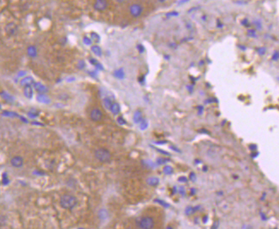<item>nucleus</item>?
Listing matches in <instances>:
<instances>
[{
	"instance_id": "12",
	"label": "nucleus",
	"mask_w": 279,
	"mask_h": 229,
	"mask_svg": "<svg viewBox=\"0 0 279 229\" xmlns=\"http://www.w3.org/2000/svg\"><path fill=\"white\" fill-rule=\"evenodd\" d=\"M134 123H140V122H141L142 121V113L141 111H140V110H136L134 114Z\"/></svg>"
},
{
	"instance_id": "5",
	"label": "nucleus",
	"mask_w": 279,
	"mask_h": 229,
	"mask_svg": "<svg viewBox=\"0 0 279 229\" xmlns=\"http://www.w3.org/2000/svg\"><path fill=\"white\" fill-rule=\"evenodd\" d=\"M102 117H103V114H102V111L100 110V109H93L90 113V118L93 121H101Z\"/></svg>"
},
{
	"instance_id": "32",
	"label": "nucleus",
	"mask_w": 279,
	"mask_h": 229,
	"mask_svg": "<svg viewBox=\"0 0 279 229\" xmlns=\"http://www.w3.org/2000/svg\"><path fill=\"white\" fill-rule=\"evenodd\" d=\"M136 48H137V50H139V52H140V53H143V52L145 51V48H144V46H142V45H141V44H140V45H138V46H136Z\"/></svg>"
},
{
	"instance_id": "7",
	"label": "nucleus",
	"mask_w": 279,
	"mask_h": 229,
	"mask_svg": "<svg viewBox=\"0 0 279 229\" xmlns=\"http://www.w3.org/2000/svg\"><path fill=\"white\" fill-rule=\"evenodd\" d=\"M107 6H108V4L104 0H97L93 4V8L98 11H103L107 8Z\"/></svg>"
},
{
	"instance_id": "11",
	"label": "nucleus",
	"mask_w": 279,
	"mask_h": 229,
	"mask_svg": "<svg viewBox=\"0 0 279 229\" xmlns=\"http://www.w3.org/2000/svg\"><path fill=\"white\" fill-rule=\"evenodd\" d=\"M37 100L43 104H50L51 99L49 97H47L46 94H39L37 96Z\"/></svg>"
},
{
	"instance_id": "2",
	"label": "nucleus",
	"mask_w": 279,
	"mask_h": 229,
	"mask_svg": "<svg viewBox=\"0 0 279 229\" xmlns=\"http://www.w3.org/2000/svg\"><path fill=\"white\" fill-rule=\"evenodd\" d=\"M95 157L101 163H108L111 158V154L107 149L100 148L95 151Z\"/></svg>"
},
{
	"instance_id": "38",
	"label": "nucleus",
	"mask_w": 279,
	"mask_h": 229,
	"mask_svg": "<svg viewBox=\"0 0 279 229\" xmlns=\"http://www.w3.org/2000/svg\"><path fill=\"white\" fill-rule=\"evenodd\" d=\"M78 68H79L80 69H82V68H85V63H84L83 61H80L79 66H78Z\"/></svg>"
},
{
	"instance_id": "26",
	"label": "nucleus",
	"mask_w": 279,
	"mask_h": 229,
	"mask_svg": "<svg viewBox=\"0 0 279 229\" xmlns=\"http://www.w3.org/2000/svg\"><path fill=\"white\" fill-rule=\"evenodd\" d=\"M257 51H258V55H260V56H263V55L266 54V47H260V48H258V49H257Z\"/></svg>"
},
{
	"instance_id": "20",
	"label": "nucleus",
	"mask_w": 279,
	"mask_h": 229,
	"mask_svg": "<svg viewBox=\"0 0 279 229\" xmlns=\"http://www.w3.org/2000/svg\"><path fill=\"white\" fill-rule=\"evenodd\" d=\"M90 63H92V64H93V65H94V66H95L98 69H100V70H104V68H103V66H102V65H101V64H100L98 61H96V60H94V59H91V60H90Z\"/></svg>"
},
{
	"instance_id": "40",
	"label": "nucleus",
	"mask_w": 279,
	"mask_h": 229,
	"mask_svg": "<svg viewBox=\"0 0 279 229\" xmlns=\"http://www.w3.org/2000/svg\"><path fill=\"white\" fill-rule=\"evenodd\" d=\"M234 3L237 4H247V2L246 1H234Z\"/></svg>"
},
{
	"instance_id": "1",
	"label": "nucleus",
	"mask_w": 279,
	"mask_h": 229,
	"mask_svg": "<svg viewBox=\"0 0 279 229\" xmlns=\"http://www.w3.org/2000/svg\"><path fill=\"white\" fill-rule=\"evenodd\" d=\"M60 205L61 207L66 209H71L75 208L78 204V200L73 195L70 194H64L60 198Z\"/></svg>"
},
{
	"instance_id": "8",
	"label": "nucleus",
	"mask_w": 279,
	"mask_h": 229,
	"mask_svg": "<svg viewBox=\"0 0 279 229\" xmlns=\"http://www.w3.org/2000/svg\"><path fill=\"white\" fill-rule=\"evenodd\" d=\"M10 163L15 168H21L23 165V158L21 157H20V156L13 157L11 160H10Z\"/></svg>"
},
{
	"instance_id": "9",
	"label": "nucleus",
	"mask_w": 279,
	"mask_h": 229,
	"mask_svg": "<svg viewBox=\"0 0 279 229\" xmlns=\"http://www.w3.org/2000/svg\"><path fill=\"white\" fill-rule=\"evenodd\" d=\"M23 93H24V96L27 98H28V99H31L32 98H33V88L31 86H26L24 87V89H23Z\"/></svg>"
},
{
	"instance_id": "30",
	"label": "nucleus",
	"mask_w": 279,
	"mask_h": 229,
	"mask_svg": "<svg viewBox=\"0 0 279 229\" xmlns=\"http://www.w3.org/2000/svg\"><path fill=\"white\" fill-rule=\"evenodd\" d=\"M166 16L168 17H177V16H179V13L175 12V11H172V12L167 13Z\"/></svg>"
},
{
	"instance_id": "28",
	"label": "nucleus",
	"mask_w": 279,
	"mask_h": 229,
	"mask_svg": "<svg viewBox=\"0 0 279 229\" xmlns=\"http://www.w3.org/2000/svg\"><path fill=\"white\" fill-rule=\"evenodd\" d=\"M83 42L85 45H87V46H90V45H92V39H90L89 38L85 37L83 39Z\"/></svg>"
},
{
	"instance_id": "34",
	"label": "nucleus",
	"mask_w": 279,
	"mask_h": 229,
	"mask_svg": "<svg viewBox=\"0 0 279 229\" xmlns=\"http://www.w3.org/2000/svg\"><path fill=\"white\" fill-rule=\"evenodd\" d=\"M217 103V100L216 98H208L207 100H205V104H211V103Z\"/></svg>"
},
{
	"instance_id": "37",
	"label": "nucleus",
	"mask_w": 279,
	"mask_h": 229,
	"mask_svg": "<svg viewBox=\"0 0 279 229\" xmlns=\"http://www.w3.org/2000/svg\"><path fill=\"white\" fill-rule=\"evenodd\" d=\"M190 179H191L192 181H194V182L196 180V175L194 173H191L190 174Z\"/></svg>"
},
{
	"instance_id": "46",
	"label": "nucleus",
	"mask_w": 279,
	"mask_h": 229,
	"mask_svg": "<svg viewBox=\"0 0 279 229\" xmlns=\"http://www.w3.org/2000/svg\"><path fill=\"white\" fill-rule=\"evenodd\" d=\"M187 88L188 89V91H189V92H192V91H193V87H189V86H187Z\"/></svg>"
},
{
	"instance_id": "45",
	"label": "nucleus",
	"mask_w": 279,
	"mask_h": 229,
	"mask_svg": "<svg viewBox=\"0 0 279 229\" xmlns=\"http://www.w3.org/2000/svg\"><path fill=\"white\" fill-rule=\"evenodd\" d=\"M171 149H172L173 150H175V151H177V152H180V150H178V149H176V148H175V146H171Z\"/></svg>"
},
{
	"instance_id": "21",
	"label": "nucleus",
	"mask_w": 279,
	"mask_h": 229,
	"mask_svg": "<svg viewBox=\"0 0 279 229\" xmlns=\"http://www.w3.org/2000/svg\"><path fill=\"white\" fill-rule=\"evenodd\" d=\"M164 172L165 175H171L173 173V168L171 166H165L164 168Z\"/></svg>"
},
{
	"instance_id": "31",
	"label": "nucleus",
	"mask_w": 279,
	"mask_h": 229,
	"mask_svg": "<svg viewBox=\"0 0 279 229\" xmlns=\"http://www.w3.org/2000/svg\"><path fill=\"white\" fill-rule=\"evenodd\" d=\"M278 51L276 50V51H274L273 55H272V60H273V61H277V60H278Z\"/></svg>"
},
{
	"instance_id": "15",
	"label": "nucleus",
	"mask_w": 279,
	"mask_h": 229,
	"mask_svg": "<svg viewBox=\"0 0 279 229\" xmlns=\"http://www.w3.org/2000/svg\"><path fill=\"white\" fill-rule=\"evenodd\" d=\"M146 182L148 185H150L152 187H155V186H157L159 183V179L157 177H151V178H148V179H146Z\"/></svg>"
},
{
	"instance_id": "14",
	"label": "nucleus",
	"mask_w": 279,
	"mask_h": 229,
	"mask_svg": "<svg viewBox=\"0 0 279 229\" xmlns=\"http://www.w3.org/2000/svg\"><path fill=\"white\" fill-rule=\"evenodd\" d=\"M110 110L112 112L113 115H117V114L120 113V110H121L120 105H119V104H117V103H113L110 109Z\"/></svg>"
},
{
	"instance_id": "18",
	"label": "nucleus",
	"mask_w": 279,
	"mask_h": 229,
	"mask_svg": "<svg viewBox=\"0 0 279 229\" xmlns=\"http://www.w3.org/2000/svg\"><path fill=\"white\" fill-rule=\"evenodd\" d=\"M28 54L31 57H35L37 56V50L34 46H29L28 48Z\"/></svg>"
},
{
	"instance_id": "23",
	"label": "nucleus",
	"mask_w": 279,
	"mask_h": 229,
	"mask_svg": "<svg viewBox=\"0 0 279 229\" xmlns=\"http://www.w3.org/2000/svg\"><path fill=\"white\" fill-rule=\"evenodd\" d=\"M254 24L258 30L262 29V25H261V21L260 20H255L254 21Z\"/></svg>"
},
{
	"instance_id": "47",
	"label": "nucleus",
	"mask_w": 279,
	"mask_h": 229,
	"mask_svg": "<svg viewBox=\"0 0 279 229\" xmlns=\"http://www.w3.org/2000/svg\"><path fill=\"white\" fill-rule=\"evenodd\" d=\"M168 229H172V228H171V227H168Z\"/></svg>"
},
{
	"instance_id": "42",
	"label": "nucleus",
	"mask_w": 279,
	"mask_h": 229,
	"mask_svg": "<svg viewBox=\"0 0 279 229\" xmlns=\"http://www.w3.org/2000/svg\"><path fill=\"white\" fill-rule=\"evenodd\" d=\"M218 226H219V223H218V221H215V222H214V224H213V226L212 227V229H217V227H218Z\"/></svg>"
},
{
	"instance_id": "4",
	"label": "nucleus",
	"mask_w": 279,
	"mask_h": 229,
	"mask_svg": "<svg viewBox=\"0 0 279 229\" xmlns=\"http://www.w3.org/2000/svg\"><path fill=\"white\" fill-rule=\"evenodd\" d=\"M130 10V14L133 16L134 17H139L143 12V8L141 4H134L130 6L129 8Z\"/></svg>"
},
{
	"instance_id": "10",
	"label": "nucleus",
	"mask_w": 279,
	"mask_h": 229,
	"mask_svg": "<svg viewBox=\"0 0 279 229\" xmlns=\"http://www.w3.org/2000/svg\"><path fill=\"white\" fill-rule=\"evenodd\" d=\"M34 88L36 89V91L39 92H46L48 91V88L46 87V86L42 85L40 82H34Z\"/></svg>"
},
{
	"instance_id": "33",
	"label": "nucleus",
	"mask_w": 279,
	"mask_h": 229,
	"mask_svg": "<svg viewBox=\"0 0 279 229\" xmlns=\"http://www.w3.org/2000/svg\"><path fill=\"white\" fill-rule=\"evenodd\" d=\"M241 23H242V24L243 26H245V27H247V28H248V27H250V24L248 23V21H247V18H245V19H243V20H242V21H241Z\"/></svg>"
},
{
	"instance_id": "24",
	"label": "nucleus",
	"mask_w": 279,
	"mask_h": 229,
	"mask_svg": "<svg viewBox=\"0 0 279 229\" xmlns=\"http://www.w3.org/2000/svg\"><path fill=\"white\" fill-rule=\"evenodd\" d=\"M247 35L248 36V37H252V38H256L257 37V34H256V31L255 30H248L247 31Z\"/></svg>"
},
{
	"instance_id": "29",
	"label": "nucleus",
	"mask_w": 279,
	"mask_h": 229,
	"mask_svg": "<svg viewBox=\"0 0 279 229\" xmlns=\"http://www.w3.org/2000/svg\"><path fill=\"white\" fill-rule=\"evenodd\" d=\"M166 162H169V160H166V159L164 158H158L157 159V163L159 164V165H161V164H164V163H165Z\"/></svg>"
},
{
	"instance_id": "25",
	"label": "nucleus",
	"mask_w": 279,
	"mask_h": 229,
	"mask_svg": "<svg viewBox=\"0 0 279 229\" xmlns=\"http://www.w3.org/2000/svg\"><path fill=\"white\" fill-rule=\"evenodd\" d=\"M148 127V122L146 120H142L141 123V129L145 130Z\"/></svg>"
},
{
	"instance_id": "27",
	"label": "nucleus",
	"mask_w": 279,
	"mask_h": 229,
	"mask_svg": "<svg viewBox=\"0 0 279 229\" xmlns=\"http://www.w3.org/2000/svg\"><path fill=\"white\" fill-rule=\"evenodd\" d=\"M117 122H118L120 125H125V124H126V121H125L124 118L123 116H119L117 118Z\"/></svg>"
},
{
	"instance_id": "44",
	"label": "nucleus",
	"mask_w": 279,
	"mask_h": 229,
	"mask_svg": "<svg viewBox=\"0 0 279 229\" xmlns=\"http://www.w3.org/2000/svg\"><path fill=\"white\" fill-rule=\"evenodd\" d=\"M198 132H200V133H207L209 134L208 131H207V130H205V129H200V130H199Z\"/></svg>"
},
{
	"instance_id": "6",
	"label": "nucleus",
	"mask_w": 279,
	"mask_h": 229,
	"mask_svg": "<svg viewBox=\"0 0 279 229\" xmlns=\"http://www.w3.org/2000/svg\"><path fill=\"white\" fill-rule=\"evenodd\" d=\"M17 30H18V28H17V26L14 22L8 23L7 25L5 26V32L9 36L15 35L17 33Z\"/></svg>"
},
{
	"instance_id": "39",
	"label": "nucleus",
	"mask_w": 279,
	"mask_h": 229,
	"mask_svg": "<svg viewBox=\"0 0 279 229\" xmlns=\"http://www.w3.org/2000/svg\"><path fill=\"white\" fill-rule=\"evenodd\" d=\"M178 192L181 193L182 195H184V194H185V189H184V187H181L178 188Z\"/></svg>"
},
{
	"instance_id": "43",
	"label": "nucleus",
	"mask_w": 279,
	"mask_h": 229,
	"mask_svg": "<svg viewBox=\"0 0 279 229\" xmlns=\"http://www.w3.org/2000/svg\"><path fill=\"white\" fill-rule=\"evenodd\" d=\"M238 47H239V48H240V49H241V50H247L246 46H242V45H239V46H238Z\"/></svg>"
},
{
	"instance_id": "36",
	"label": "nucleus",
	"mask_w": 279,
	"mask_h": 229,
	"mask_svg": "<svg viewBox=\"0 0 279 229\" xmlns=\"http://www.w3.org/2000/svg\"><path fill=\"white\" fill-rule=\"evenodd\" d=\"M178 181H180V182H187V179L185 176H181L178 178Z\"/></svg>"
},
{
	"instance_id": "3",
	"label": "nucleus",
	"mask_w": 279,
	"mask_h": 229,
	"mask_svg": "<svg viewBox=\"0 0 279 229\" xmlns=\"http://www.w3.org/2000/svg\"><path fill=\"white\" fill-rule=\"evenodd\" d=\"M138 225L140 227V228L141 229H153L154 227L155 222L154 220L150 216H145L142 217L138 222Z\"/></svg>"
},
{
	"instance_id": "41",
	"label": "nucleus",
	"mask_w": 279,
	"mask_h": 229,
	"mask_svg": "<svg viewBox=\"0 0 279 229\" xmlns=\"http://www.w3.org/2000/svg\"><path fill=\"white\" fill-rule=\"evenodd\" d=\"M198 110H199V114L201 115V114L203 113V110H204V107H203L202 105H200V106L198 107Z\"/></svg>"
},
{
	"instance_id": "35",
	"label": "nucleus",
	"mask_w": 279,
	"mask_h": 229,
	"mask_svg": "<svg viewBox=\"0 0 279 229\" xmlns=\"http://www.w3.org/2000/svg\"><path fill=\"white\" fill-rule=\"evenodd\" d=\"M194 208H192V207H188V208L186 209V211H185V212H186L187 215H191L192 213H194Z\"/></svg>"
},
{
	"instance_id": "19",
	"label": "nucleus",
	"mask_w": 279,
	"mask_h": 229,
	"mask_svg": "<svg viewBox=\"0 0 279 229\" xmlns=\"http://www.w3.org/2000/svg\"><path fill=\"white\" fill-rule=\"evenodd\" d=\"M91 50H92V52H93L97 57H101V56H102V50H101V48H100L99 46H92Z\"/></svg>"
},
{
	"instance_id": "17",
	"label": "nucleus",
	"mask_w": 279,
	"mask_h": 229,
	"mask_svg": "<svg viewBox=\"0 0 279 229\" xmlns=\"http://www.w3.org/2000/svg\"><path fill=\"white\" fill-rule=\"evenodd\" d=\"M114 76L119 79H123L124 78V71L123 68H119L114 72Z\"/></svg>"
},
{
	"instance_id": "22",
	"label": "nucleus",
	"mask_w": 279,
	"mask_h": 229,
	"mask_svg": "<svg viewBox=\"0 0 279 229\" xmlns=\"http://www.w3.org/2000/svg\"><path fill=\"white\" fill-rule=\"evenodd\" d=\"M91 37H92V39L93 40V41L97 42V43H98V42H100V37L99 34H97L96 33H91Z\"/></svg>"
},
{
	"instance_id": "16",
	"label": "nucleus",
	"mask_w": 279,
	"mask_h": 229,
	"mask_svg": "<svg viewBox=\"0 0 279 229\" xmlns=\"http://www.w3.org/2000/svg\"><path fill=\"white\" fill-rule=\"evenodd\" d=\"M103 104H104V106L105 108L107 109H110L113 104L112 99H111V98H109V97L104 98V99H103Z\"/></svg>"
},
{
	"instance_id": "13",
	"label": "nucleus",
	"mask_w": 279,
	"mask_h": 229,
	"mask_svg": "<svg viewBox=\"0 0 279 229\" xmlns=\"http://www.w3.org/2000/svg\"><path fill=\"white\" fill-rule=\"evenodd\" d=\"M32 84H34V81H33V79L32 77H26V78H23L21 80V85L23 87L31 86Z\"/></svg>"
}]
</instances>
